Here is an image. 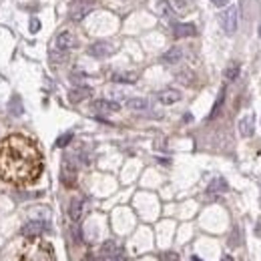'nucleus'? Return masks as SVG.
Here are the masks:
<instances>
[{"instance_id":"26","label":"nucleus","mask_w":261,"mask_h":261,"mask_svg":"<svg viewBox=\"0 0 261 261\" xmlns=\"http://www.w3.org/2000/svg\"><path fill=\"white\" fill-rule=\"evenodd\" d=\"M109 259H111V261H127V257H125V253H123L121 249H117Z\"/></svg>"},{"instance_id":"12","label":"nucleus","mask_w":261,"mask_h":261,"mask_svg":"<svg viewBox=\"0 0 261 261\" xmlns=\"http://www.w3.org/2000/svg\"><path fill=\"white\" fill-rule=\"evenodd\" d=\"M90 92H92V90H90L88 87H77V88H73V90L69 92V100L77 104V102H81V100L88 98V96H90Z\"/></svg>"},{"instance_id":"2","label":"nucleus","mask_w":261,"mask_h":261,"mask_svg":"<svg viewBox=\"0 0 261 261\" xmlns=\"http://www.w3.org/2000/svg\"><path fill=\"white\" fill-rule=\"evenodd\" d=\"M18 261H57V257L50 243L42 241L40 237H32L22 245Z\"/></svg>"},{"instance_id":"11","label":"nucleus","mask_w":261,"mask_h":261,"mask_svg":"<svg viewBox=\"0 0 261 261\" xmlns=\"http://www.w3.org/2000/svg\"><path fill=\"white\" fill-rule=\"evenodd\" d=\"M255 131V117L253 115H245L241 121H239V133L243 137H251Z\"/></svg>"},{"instance_id":"6","label":"nucleus","mask_w":261,"mask_h":261,"mask_svg":"<svg viewBox=\"0 0 261 261\" xmlns=\"http://www.w3.org/2000/svg\"><path fill=\"white\" fill-rule=\"evenodd\" d=\"M44 231H48V223L46 221H28L24 227H22V235L26 239H32V237H40Z\"/></svg>"},{"instance_id":"30","label":"nucleus","mask_w":261,"mask_h":261,"mask_svg":"<svg viewBox=\"0 0 261 261\" xmlns=\"http://www.w3.org/2000/svg\"><path fill=\"white\" fill-rule=\"evenodd\" d=\"M191 261H201V259H199V257H193V259H191Z\"/></svg>"},{"instance_id":"5","label":"nucleus","mask_w":261,"mask_h":261,"mask_svg":"<svg viewBox=\"0 0 261 261\" xmlns=\"http://www.w3.org/2000/svg\"><path fill=\"white\" fill-rule=\"evenodd\" d=\"M77 46V40H75V36H73V32H69V30H63V32H59L57 34V38H55V50L57 52H67L71 50V48H75Z\"/></svg>"},{"instance_id":"25","label":"nucleus","mask_w":261,"mask_h":261,"mask_svg":"<svg viewBox=\"0 0 261 261\" xmlns=\"http://www.w3.org/2000/svg\"><path fill=\"white\" fill-rule=\"evenodd\" d=\"M161 259H163V261H179V255H177L175 251H167V253L161 255Z\"/></svg>"},{"instance_id":"17","label":"nucleus","mask_w":261,"mask_h":261,"mask_svg":"<svg viewBox=\"0 0 261 261\" xmlns=\"http://www.w3.org/2000/svg\"><path fill=\"white\" fill-rule=\"evenodd\" d=\"M137 79H139L137 73H115L113 75L115 83H129V85H133V83H137Z\"/></svg>"},{"instance_id":"3","label":"nucleus","mask_w":261,"mask_h":261,"mask_svg":"<svg viewBox=\"0 0 261 261\" xmlns=\"http://www.w3.org/2000/svg\"><path fill=\"white\" fill-rule=\"evenodd\" d=\"M115 50H117L115 44H111V42H107V40H96V42H92V44L88 46V55H90L92 59H104V57H111Z\"/></svg>"},{"instance_id":"9","label":"nucleus","mask_w":261,"mask_h":261,"mask_svg":"<svg viewBox=\"0 0 261 261\" xmlns=\"http://www.w3.org/2000/svg\"><path fill=\"white\" fill-rule=\"evenodd\" d=\"M61 179H63V183L67 185V187H73L75 185V181H77V167L69 161V157L65 159V163H63V171H61Z\"/></svg>"},{"instance_id":"4","label":"nucleus","mask_w":261,"mask_h":261,"mask_svg":"<svg viewBox=\"0 0 261 261\" xmlns=\"http://www.w3.org/2000/svg\"><path fill=\"white\" fill-rule=\"evenodd\" d=\"M221 26L227 34H233L239 26V10L237 8H227L223 14H221Z\"/></svg>"},{"instance_id":"27","label":"nucleus","mask_w":261,"mask_h":261,"mask_svg":"<svg viewBox=\"0 0 261 261\" xmlns=\"http://www.w3.org/2000/svg\"><path fill=\"white\" fill-rule=\"evenodd\" d=\"M211 2H213L217 8H223V6H227V4H229V0H211Z\"/></svg>"},{"instance_id":"13","label":"nucleus","mask_w":261,"mask_h":261,"mask_svg":"<svg viewBox=\"0 0 261 261\" xmlns=\"http://www.w3.org/2000/svg\"><path fill=\"white\" fill-rule=\"evenodd\" d=\"M179 98H181V92H179L177 88H165V90L159 92V100H161L163 104H173V102H177Z\"/></svg>"},{"instance_id":"28","label":"nucleus","mask_w":261,"mask_h":261,"mask_svg":"<svg viewBox=\"0 0 261 261\" xmlns=\"http://www.w3.org/2000/svg\"><path fill=\"white\" fill-rule=\"evenodd\" d=\"M255 235L257 237H261V217L257 219V223H255Z\"/></svg>"},{"instance_id":"23","label":"nucleus","mask_w":261,"mask_h":261,"mask_svg":"<svg viewBox=\"0 0 261 261\" xmlns=\"http://www.w3.org/2000/svg\"><path fill=\"white\" fill-rule=\"evenodd\" d=\"M71 141H73V133H65V135H61L57 139V147H67Z\"/></svg>"},{"instance_id":"18","label":"nucleus","mask_w":261,"mask_h":261,"mask_svg":"<svg viewBox=\"0 0 261 261\" xmlns=\"http://www.w3.org/2000/svg\"><path fill=\"white\" fill-rule=\"evenodd\" d=\"M155 12L157 16H169L171 14V4L167 0H155Z\"/></svg>"},{"instance_id":"8","label":"nucleus","mask_w":261,"mask_h":261,"mask_svg":"<svg viewBox=\"0 0 261 261\" xmlns=\"http://www.w3.org/2000/svg\"><path fill=\"white\" fill-rule=\"evenodd\" d=\"M90 107H92V111H96V113H117V111H121V104H119V102L104 100V98L92 100Z\"/></svg>"},{"instance_id":"22","label":"nucleus","mask_w":261,"mask_h":261,"mask_svg":"<svg viewBox=\"0 0 261 261\" xmlns=\"http://www.w3.org/2000/svg\"><path fill=\"white\" fill-rule=\"evenodd\" d=\"M237 77H239V67H237V65L227 67V71H225V79H227V81H235Z\"/></svg>"},{"instance_id":"15","label":"nucleus","mask_w":261,"mask_h":261,"mask_svg":"<svg viewBox=\"0 0 261 261\" xmlns=\"http://www.w3.org/2000/svg\"><path fill=\"white\" fill-rule=\"evenodd\" d=\"M69 215H71V219H73L75 223L81 219V215H83V199H73V201H71Z\"/></svg>"},{"instance_id":"1","label":"nucleus","mask_w":261,"mask_h":261,"mask_svg":"<svg viewBox=\"0 0 261 261\" xmlns=\"http://www.w3.org/2000/svg\"><path fill=\"white\" fill-rule=\"evenodd\" d=\"M42 173V155L34 141L10 135L0 143V177L12 185H30Z\"/></svg>"},{"instance_id":"10","label":"nucleus","mask_w":261,"mask_h":261,"mask_svg":"<svg viewBox=\"0 0 261 261\" xmlns=\"http://www.w3.org/2000/svg\"><path fill=\"white\" fill-rule=\"evenodd\" d=\"M197 28L191 22H175L173 24V36L175 38H187V36H195Z\"/></svg>"},{"instance_id":"19","label":"nucleus","mask_w":261,"mask_h":261,"mask_svg":"<svg viewBox=\"0 0 261 261\" xmlns=\"http://www.w3.org/2000/svg\"><path fill=\"white\" fill-rule=\"evenodd\" d=\"M127 107L133 109V111H145L149 107V102L145 98H129L127 100Z\"/></svg>"},{"instance_id":"16","label":"nucleus","mask_w":261,"mask_h":261,"mask_svg":"<svg viewBox=\"0 0 261 261\" xmlns=\"http://www.w3.org/2000/svg\"><path fill=\"white\" fill-rule=\"evenodd\" d=\"M181 57H183V52H181V48L173 46L171 50H167L165 55H163V63H167V65H177V63L181 61Z\"/></svg>"},{"instance_id":"29","label":"nucleus","mask_w":261,"mask_h":261,"mask_svg":"<svg viewBox=\"0 0 261 261\" xmlns=\"http://www.w3.org/2000/svg\"><path fill=\"white\" fill-rule=\"evenodd\" d=\"M221 261H233V257H231V255H223Z\"/></svg>"},{"instance_id":"7","label":"nucleus","mask_w":261,"mask_h":261,"mask_svg":"<svg viewBox=\"0 0 261 261\" xmlns=\"http://www.w3.org/2000/svg\"><path fill=\"white\" fill-rule=\"evenodd\" d=\"M90 2H87V0H77V2L71 6V20H75V22H79V20H83L88 12H90Z\"/></svg>"},{"instance_id":"24","label":"nucleus","mask_w":261,"mask_h":261,"mask_svg":"<svg viewBox=\"0 0 261 261\" xmlns=\"http://www.w3.org/2000/svg\"><path fill=\"white\" fill-rule=\"evenodd\" d=\"M28 30H30L32 34H36V32L40 30V20H38V18H30V26H28Z\"/></svg>"},{"instance_id":"31","label":"nucleus","mask_w":261,"mask_h":261,"mask_svg":"<svg viewBox=\"0 0 261 261\" xmlns=\"http://www.w3.org/2000/svg\"><path fill=\"white\" fill-rule=\"evenodd\" d=\"M259 36H261V24H259Z\"/></svg>"},{"instance_id":"14","label":"nucleus","mask_w":261,"mask_h":261,"mask_svg":"<svg viewBox=\"0 0 261 261\" xmlns=\"http://www.w3.org/2000/svg\"><path fill=\"white\" fill-rule=\"evenodd\" d=\"M229 189V185H227V181L223 179V177H217V179H213L211 183H209V187H207V193H225Z\"/></svg>"},{"instance_id":"21","label":"nucleus","mask_w":261,"mask_h":261,"mask_svg":"<svg viewBox=\"0 0 261 261\" xmlns=\"http://www.w3.org/2000/svg\"><path fill=\"white\" fill-rule=\"evenodd\" d=\"M223 100H225V88H221V90H219V96H217V100H215V104H213V111H211V119H213V117H217L219 109L223 107Z\"/></svg>"},{"instance_id":"20","label":"nucleus","mask_w":261,"mask_h":261,"mask_svg":"<svg viewBox=\"0 0 261 261\" xmlns=\"http://www.w3.org/2000/svg\"><path fill=\"white\" fill-rule=\"evenodd\" d=\"M10 113L14 115V117H18V115H22V104H20V96L18 94H14L12 96V100H10Z\"/></svg>"}]
</instances>
